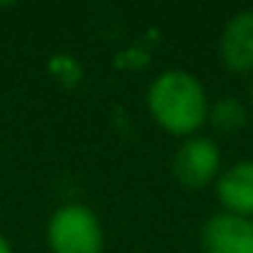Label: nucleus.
Masks as SVG:
<instances>
[{
	"label": "nucleus",
	"mask_w": 253,
	"mask_h": 253,
	"mask_svg": "<svg viewBox=\"0 0 253 253\" xmlns=\"http://www.w3.org/2000/svg\"><path fill=\"white\" fill-rule=\"evenodd\" d=\"M147 109L171 136H196L207 123L210 104L202 82L188 71H166L150 84Z\"/></svg>",
	"instance_id": "1"
},
{
	"label": "nucleus",
	"mask_w": 253,
	"mask_h": 253,
	"mask_svg": "<svg viewBox=\"0 0 253 253\" xmlns=\"http://www.w3.org/2000/svg\"><path fill=\"white\" fill-rule=\"evenodd\" d=\"M52 253H104V229L90 207L63 204L46 226Z\"/></svg>",
	"instance_id": "2"
},
{
	"label": "nucleus",
	"mask_w": 253,
	"mask_h": 253,
	"mask_svg": "<svg viewBox=\"0 0 253 253\" xmlns=\"http://www.w3.org/2000/svg\"><path fill=\"white\" fill-rule=\"evenodd\" d=\"M220 166L218 144L207 136H188L171 161V171L185 188H204L215 180Z\"/></svg>",
	"instance_id": "3"
},
{
	"label": "nucleus",
	"mask_w": 253,
	"mask_h": 253,
	"mask_svg": "<svg viewBox=\"0 0 253 253\" xmlns=\"http://www.w3.org/2000/svg\"><path fill=\"white\" fill-rule=\"evenodd\" d=\"M202 253H253V218L212 215L202 231Z\"/></svg>",
	"instance_id": "4"
},
{
	"label": "nucleus",
	"mask_w": 253,
	"mask_h": 253,
	"mask_svg": "<svg viewBox=\"0 0 253 253\" xmlns=\"http://www.w3.org/2000/svg\"><path fill=\"white\" fill-rule=\"evenodd\" d=\"M220 57L234 74H253V11H240L220 33Z\"/></svg>",
	"instance_id": "5"
},
{
	"label": "nucleus",
	"mask_w": 253,
	"mask_h": 253,
	"mask_svg": "<svg viewBox=\"0 0 253 253\" xmlns=\"http://www.w3.org/2000/svg\"><path fill=\"white\" fill-rule=\"evenodd\" d=\"M215 193L229 215L253 218V161L229 166L215 182Z\"/></svg>",
	"instance_id": "6"
},
{
	"label": "nucleus",
	"mask_w": 253,
	"mask_h": 253,
	"mask_svg": "<svg viewBox=\"0 0 253 253\" xmlns=\"http://www.w3.org/2000/svg\"><path fill=\"white\" fill-rule=\"evenodd\" d=\"M210 115H212L215 126L223 128V131H237V128L245 123V109H242V104H237V101H231V98L218 101Z\"/></svg>",
	"instance_id": "7"
},
{
	"label": "nucleus",
	"mask_w": 253,
	"mask_h": 253,
	"mask_svg": "<svg viewBox=\"0 0 253 253\" xmlns=\"http://www.w3.org/2000/svg\"><path fill=\"white\" fill-rule=\"evenodd\" d=\"M0 253H11V245H8V240L3 234H0Z\"/></svg>",
	"instance_id": "8"
},
{
	"label": "nucleus",
	"mask_w": 253,
	"mask_h": 253,
	"mask_svg": "<svg viewBox=\"0 0 253 253\" xmlns=\"http://www.w3.org/2000/svg\"><path fill=\"white\" fill-rule=\"evenodd\" d=\"M251 98H253V87H251Z\"/></svg>",
	"instance_id": "9"
}]
</instances>
